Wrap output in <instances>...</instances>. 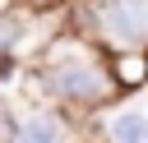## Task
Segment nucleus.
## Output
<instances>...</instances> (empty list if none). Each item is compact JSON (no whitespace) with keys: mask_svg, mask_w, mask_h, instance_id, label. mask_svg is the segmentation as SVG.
Returning a JSON list of instances; mask_svg holds the SVG:
<instances>
[{"mask_svg":"<svg viewBox=\"0 0 148 143\" xmlns=\"http://www.w3.org/2000/svg\"><path fill=\"white\" fill-rule=\"evenodd\" d=\"M42 83L60 97V101H74V106H88V101H102L111 88H116V78L83 51V46H74V42H65L51 60H46V69H42Z\"/></svg>","mask_w":148,"mask_h":143,"instance_id":"nucleus-1","label":"nucleus"},{"mask_svg":"<svg viewBox=\"0 0 148 143\" xmlns=\"http://www.w3.org/2000/svg\"><path fill=\"white\" fill-rule=\"evenodd\" d=\"M88 28L97 32V42L116 46L120 55L143 51V42H148V0H97L88 9Z\"/></svg>","mask_w":148,"mask_h":143,"instance_id":"nucleus-2","label":"nucleus"},{"mask_svg":"<svg viewBox=\"0 0 148 143\" xmlns=\"http://www.w3.org/2000/svg\"><path fill=\"white\" fill-rule=\"evenodd\" d=\"M9 143H65V120L51 115V111H37V115L14 125Z\"/></svg>","mask_w":148,"mask_h":143,"instance_id":"nucleus-3","label":"nucleus"},{"mask_svg":"<svg viewBox=\"0 0 148 143\" xmlns=\"http://www.w3.org/2000/svg\"><path fill=\"white\" fill-rule=\"evenodd\" d=\"M111 78H116V83H125V88L143 83V78H148V60H143V51H130V55H120Z\"/></svg>","mask_w":148,"mask_h":143,"instance_id":"nucleus-4","label":"nucleus"},{"mask_svg":"<svg viewBox=\"0 0 148 143\" xmlns=\"http://www.w3.org/2000/svg\"><path fill=\"white\" fill-rule=\"evenodd\" d=\"M111 138L116 143H148V120L143 115H120L111 125Z\"/></svg>","mask_w":148,"mask_h":143,"instance_id":"nucleus-5","label":"nucleus"},{"mask_svg":"<svg viewBox=\"0 0 148 143\" xmlns=\"http://www.w3.org/2000/svg\"><path fill=\"white\" fill-rule=\"evenodd\" d=\"M18 37H23V23H18V14L0 9V65H5V55L18 46ZM0 74H5V69H0Z\"/></svg>","mask_w":148,"mask_h":143,"instance_id":"nucleus-6","label":"nucleus"},{"mask_svg":"<svg viewBox=\"0 0 148 143\" xmlns=\"http://www.w3.org/2000/svg\"><path fill=\"white\" fill-rule=\"evenodd\" d=\"M28 5H51V0H28Z\"/></svg>","mask_w":148,"mask_h":143,"instance_id":"nucleus-7","label":"nucleus"}]
</instances>
